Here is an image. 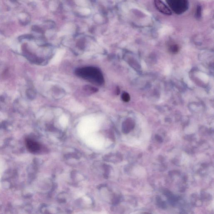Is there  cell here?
Returning <instances> with one entry per match:
<instances>
[{
	"instance_id": "30bf717a",
	"label": "cell",
	"mask_w": 214,
	"mask_h": 214,
	"mask_svg": "<svg viewBox=\"0 0 214 214\" xmlns=\"http://www.w3.org/2000/svg\"><path fill=\"white\" fill-rule=\"evenodd\" d=\"M80 12L84 15H87L90 13V11L89 9L87 8H82L80 9Z\"/></svg>"
},
{
	"instance_id": "6da1fadb",
	"label": "cell",
	"mask_w": 214,
	"mask_h": 214,
	"mask_svg": "<svg viewBox=\"0 0 214 214\" xmlns=\"http://www.w3.org/2000/svg\"><path fill=\"white\" fill-rule=\"evenodd\" d=\"M76 76L98 85H103L104 78L101 71L96 67L79 68L75 71Z\"/></svg>"
},
{
	"instance_id": "8992f818",
	"label": "cell",
	"mask_w": 214,
	"mask_h": 214,
	"mask_svg": "<svg viewBox=\"0 0 214 214\" xmlns=\"http://www.w3.org/2000/svg\"><path fill=\"white\" fill-rule=\"evenodd\" d=\"M122 99L124 102H128L130 100V96L128 93L126 92L123 93L122 95Z\"/></svg>"
},
{
	"instance_id": "52a82bcc",
	"label": "cell",
	"mask_w": 214,
	"mask_h": 214,
	"mask_svg": "<svg viewBox=\"0 0 214 214\" xmlns=\"http://www.w3.org/2000/svg\"><path fill=\"white\" fill-rule=\"evenodd\" d=\"M27 95L30 98H34L35 96V93L32 90H28L27 91Z\"/></svg>"
},
{
	"instance_id": "3957f363",
	"label": "cell",
	"mask_w": 214,
	"mask_h": 214,
	"mask_svg": "<svg viewBox=\"0 0 214 214\" xmlns=\"http://www.w3.org/2000/svg\"><path fill=\"white\" fill-rule=\"evenodd\" d=\"M154 4L156 9L161 13L168 15L172 14L170 8L161 0H154Z\"/></svg>"
},
{
	"instance_id": "5b68a950",
	"label": "cell",
	"mask_w": 214,
	"mask_h": 214,
	"mask_svg": "<svg viewBox=\"0 0 214 214\" xmlns=\"http://www.w3.org/2000/svg\"><path fill=\"white\" fill-rule=\"evenodd\" d=\"M169 49H170V52L173 54H176L178 53V50H179L178 45L176 44L172 45L171 46Z\"/></svg>"
},
{
	"instance_id": "7a4b0ae2",
	"label": "cell",
	"mask_w": 214,
	"mask_h": 214,
	"mask_svg": "<svg viewBox=\"0 0 214 214\" xmlns=\"http://www.w3.org/2000/svg\"><path fill=\"white\" fill-rule=\"evenodd\" d=\"M170 8L176 14H181L188 7L187 0H166Z\"/></svg>"
},
{
	"instance_id": "9c48e42d",
	"label": "cell",
	"mask_w": 214,
	"mask_h": 214,
	"mask_svg": "<svg viewBox=\"0 0 214 214\" xmlns=\"http://www.w3.org/2000/svg\"><path fill=\"white\" fill-rule=\"evenodd\" d=\"M77 4L81 6H85L87 5L85 0H75Z\"/></svg>"
},
{
	"instance_id": "8fae6325",
	"label": "cell",
	"mask_w": 214,
	"mask_h": 214,
	"mask_svg": "<svg viewBox=\"0 0 214 214\" xmlns=\"http://www.w3.org/2000/svg\"><path fill=\"white\" fill-rule=\"evenodd\" d=\"M118 93V95L120 93V89L119 88H118L117 89V92Z\"/></svg>"
},
{
	"instance_id": "ba28073f",
	"label": "cell",
	"mask_w": 214,
	"mask_h": 214,
	"mask_svg": "<svg viewBox=\"0 0 214 214\" xmlns=\"http://www.w3.org/2000/svg\"><path fill=\"white\" fill-rule=\"evenodd\" d=\"M85 90L87 91H89L90 92H96L98 91V90L97 88L96 87H93L90 86H85Z\"/></svg>"
},
{
	"instance_id": "277c9868",
	"label": "cell",
	"mask_w": 214,
	"mask_h": 214,
	"mask_svg": "<svg viewBox=\"0 0 214 214\" xmlns=\"http://www.w3.org/2000/svg\"><path fill=\"white\" fill-rule=\"evenodd\" d=\"M26 144L28 150L31 152L35 153L40 150V146L39 144L31 139H27Z\"/></svg>"
}]
</instances>
